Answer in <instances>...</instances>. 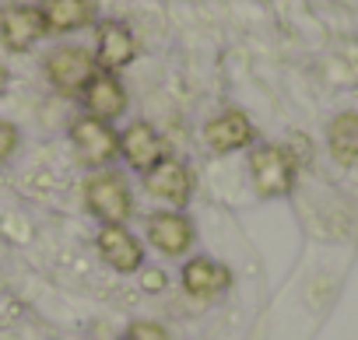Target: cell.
Masks as SVG:
<instances>
[{
  "mask_svg": "<svg viewBox=\"0 0 358 340\" xmlns=\"http://www.w3.org/2000/svg\"><path fill=\"white\" fill-rule=\"evenodd\" d=\"M148 242L162 256H187L197 242V228L183 211H158L148 218Z\"/></svg>",
  "mask_w": 358,
  "mask_h": 340,
  "instance_id": "6",
  "label": "cell"
},
{
  "mask_svg": "<svg viewBox=\"0 0 358 340\" xmlns=\"http://www.w3.org/2000/svg\"><path fill=\"white\" fill-rule=\"evenodd\" d=\"M144 284H148L151 291H155V288H162V274H158V270H148V281H144Z\"/></svg>",
  "mask_w": 358,
  "mask_h": 340,
  "instance_id": "19",
  "label": "cell"
},
{
  "mask_svg": "<svg viewBox=\"0 0 358 340\" xmlns=\"http://www.w3.org/2000/svg\"><path fill=\"white\" fill-rule=\"evenodd\" d=\"M81 98H85L88 116H95V119H102V123H113V119H120V116L127 112V88H123V81H120L116 74H109V71H95V77L85 84Z\"/></svg>",
  "mask_w": 358,
  "mask_h": 340,
  "instance_id": "11",
  "label": "cell"
},
{
  "mask_svg": "<svg viewBox=\"0 0 358 340\" xmlns=\"http://www.w3.org/2000/svg\"><path fill=\"white\" fill-rule=\"evenodd\" d=\"M39 15L46 22V32H78L95 22L92 0H43Z\"/></svg>",
  "mask_w": 358,
  "mask_h": 340,
  "instance_id": "14",
  "label": "cell"
},
{
  "mask_svg": "<svg viewBox=\"0 0 358 340\" xmlns=\"http://www.w3.org/2000/svg\"><path fill=\"white\" fill-rule=\"evenodd\" d=\"M250 176L260 197H288L299 176V161L281 144H260L250 151Z\"/></svg>",
  "mask_w": 358,
  "mask_h": 340,
  "instance_id": "2",
  "label": "cell"
},
{
  "mask_svg": "<svg viewBox=\"0 0 358 340\" xmlns=\"http://www.w3.org/2000/svg\"><path fill=\"white\" fill-rule=\"evenodd\" d=\"M134 57H137V39H134L130 25H123V22H102L99 25V36H95V64H99V71L116 74V71L130 67Z\"/></svg>",
  "mask_w": 358,
  "mask_h": 340,
  "instance_id": "10",
  "label": "cell"
},
{
  "mask_svg": "<svg viewBox=\"0 0 358 340\" xmlns=\"http://www.w3.org/2000/svg\"><path fill=\"white\" fill-rule=\"evenodd\" d=\"M18 151V126L8 123V119H0V168H4Z\"/></svg>",
  "mask_w": 358,
  "mask_h": 340,
  "instance_id": "17",
  "label": "cell"
},
{
  "mask_svg": "<svg viewBox=\"0 0 358 340\" xmlns=\"http://www.w3.org/2000/svg\"><path fill=\"white\" fill-rule=\"evenodd\" d=\"M71 144H74L81 168H92V172H102L106 165H113L120 158V133L113 130V123H102L95 116L74 119Z\"/></svg>",
  "mask_w": 358,
  "mask_h": 340,
  "instance_id": "3",
  "label": "cell"
},
{
  "mask_svg": "<svg viewBox=\"0 0 358 340\" xmlns=\"http://www.w3.org/2000/svg\"><path fill=\"white\" fill-rule=\"evenodd\" d=\"M8 84H11V71H8V64L0 60V95L8 91Z\"/></svg>",
  "mask_w": 358,
  "mask_h": 340,
  "instance_id": "18",
  "label": "cell"
},
{
  "mask_svg": "<svg viewBox=\"0 0 358 340\" xmlns=\"http://www.w3.org/2000/svg\"><path fill=\"white\" fill-rule=\"evenodd\" d=\"M144 193L169 204L172 211H183L194 200V172L183 158L165 154L158 165H151L144 172Z\"/></svg>",
  "mask_w": 358,
  "mask_h": 340,
  "instance_id": "4",
  "label": "cell"
},
{
  "mask_svg": "<svg viewBox=\"0 0 358 340\" xmlns=\"http://www.w3.org/2000/svg\"><path fill=\"white\" fill-rule=\"evenodd\" d=\"M165 154H169L165 137H162L151 123H144V119L130 123V126L120 133V158H123L130 168H137V172H148V168L158 165Z\"/></svg>",
  "mask_w": 358,
  "mask_h": 340,
  "instance_id": "8",
  "label": "cell"
},
{
  "mask_svg": "<svg viewBox=\"0 0 358 340\" xmlns=\"http://www.w3.org/2000/svg\"><path fill=\"white\" fill-rule=\"evenodd\" d=\"M120 340H169V330L155 319H137V323L127 326V333Z\"/></svg>",
  "mask_w": 358,
  "mask_h": 340,
  "instance_id": "16",
  "label": "cell"
},
{
  "mask_svg": "<svg viewBox=\"0 0 358 340\" xmlns=\"http://www.w3.org/2000/svg\"><path fill=\"white\" fill-rule=\"evenodd\" d=\"M99 64L85 46H60L46 57V77L60 95H81L85 84L95 77Z\"/></svg>",
  "mask_w": 358,
  "mask_h": 340,
  "instance_id": "5",
  "label": "cell"
},
{
  "mask_svg": "<svg viewBox=\"0 0 358 340\" xmlns=\"http://www.w3.org/2000/svg\"><path fill=\"white\" fill-rule=\"evenodd\" d=\"M46 36V22L39 15V8H25V4H8L0 11V39L11 53H25L32 50L39 39Z\"/></svg>",
  "mask_w": 358,
  "mask_h": 340,
  "instance_id": "9",
  "label": "cell"
},
{
  "mask_svg": "<svg viewBox=\"0 0 358 340\" xmlns=\"http://www.w3.org/2000/svg\"><path fill=\"white\" fill-rule=\"evenodd\" d=\"M229 284H232V270L225 263L211 260V256H194V260L183 263V288H187L190 298L211 302L222 291H229Z\"/></svg>",
  "mask_w": 358,
  "mask_h": 340,
  "instance_id": "12",
  "label": "cell"
},
{
  "mask_svg": "<svg viewBox=\"0 0 358 340\" xmlns=\"http://www.w3.org/2000/svg\"><path fill=\"white\" fill-rule=\"evenodd\" d=\"M204 140H208V147L218 151V154L243 151V147H250V140H253V123H250L246 112L229 109V112L208 119V126H204Z\"/></svg>",
  "mask_w": 358,
  "mask_h": 340,
  "instance_id": "13",
  "label": "cell"
},
{
  "mask_svg": "<svg viewBox=\"0 0 358 340\" xmlns=\"http://www.w3.org/2000/svg\"><path fill=\"white\" fill-rule=\"evenodd\" d=\"M99 256L116 270V274H137L144 267V246L127 225H102L95 235Z\"/></svg>",
  "mask_w": 358,
  "mask_h": 340,
  "instance_id": "7",
  "label": "cell"
},
{
  "mask_svg": "<svg viewBox=\"0 0 358 340\" xmlns=\"http://www.w3.org/2000/svg\"><path fill=\"white\" fill-rule=\"evenodd\" d=\"M327 144L341 165H355L358 161V112H341L327 126Z\"/></svg>",
  "mask_w": 358,
  "mask_h": 340,
  "instance_id": "15",
  "label": "cell"
},
{
  "mask_svg": "<svg viewBox=\"0 0 358 340\" xmlns=\"http://www.w3.org/2000/svg\"><path fill=\"white\" fill-rule=\"evenodd\" d=\"M85 207L95 221L102 225H123L130 221L134 214V193H130V183L120 176V172H109V168H102V172H95L88 183H85Z\"/></svg>",
  "mask_w": 358,
  "mask_h": 340,
  "instance_id": "1",
  "label": "cell"
}]
</instances>
